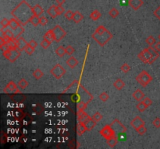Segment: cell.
Listing matches in <instances>:
<instances>
[{"label": "cell", "instance_id": "1", "mask_svg": "<svg viewBox=\"0 0 160 149\" xmlns=\"http://www.w3.org/2000/svg\"><path fill=\"white\" fill-rule=\"evenodd\" d=\"M13 17L16 19L22 26H25L30 22L31 17L34 15L32 7L25 1L22 0L20 4L11 12Z\"/></svg>", "mask_w": 160, "mask_h": 149}, {"label": "cell", "instance_id": "2", "mask_svg": "<svg viewBox=\"0 0 160 149\" xmlns=\"http://www.w3.org/2000/svg\"><path fill=\"white\" fill-rule=\"evenodd\" d=\"M92 38L101 47H103L113 38V34L104 26H99L92 34Z\"/></svg>", "mask_w": 160, "mask_h": 149}, {"label": "cell", "instance_id": "3", "mask_svg": "<svg viewBox=\"0 0 160 149\" xmlns=\"http://www.w3.org/2000/svg\"><path fill=\"white\" fill-rule=\"evenodd\" d=\"M152 80L153 79H152V75H150V74H148L144 70H143L141 73H139L138 75L136 77V81L143 87H146Z\"/></svg>", "mask_w": 160, "mask_h": 149}, {"label": "cell", "instance_id": "4", "mask_svg": "<svg viewBox=\"0 0 160 149\" xmlns=\"http://www.w3.org/2000/svg\"><path fill=\"white\" fill-rule=\"evenodd\" d=\"M20 53H21V51L16 48V49H9L7 51H3V54L5 57V58L9 60L12 63H14L20 56Z\"/></svg>", "mask_w": 160, "mask_h": 149}, {"label": "cell", "instance_id": "5", "mask_svg": "<svg viewBox=\"0 0 160 149\" xmlns=\"http://www.w3.org/2000/svg\"><path fill=\"white\" fill-rule=\"evenodd\" d=\"M138 58L141 60L142 62L145 64H152L155 60L153 59L152 54L150 53L148 48H145L143 51H141L140 53L138 54Z\"/></svg>", "mask_w": 160, "mask_h": 149}, {"label": "cell", "instance_id": "6", "mask_svg": "<svg viewBox=\"0 0 160 149\" xmlns=\"http://www.w3.org/2000/svg\"><path fill=\"white\" fill-rule=\"evenodd\" d=\"M50 73L56 79H60L65 75L66 69L60 64H56L50 70Z\"/></svg>", "mask_w": 160, "mask_h": 149}, {"label": "cell", "instance_id": "7", "mask_svg": "<svg viewBox=\"0 0 160 149\" xmlns=\"http://www.w3.org/2000/svg\"><path fill=\"white\" fill-rule=\"evenodd\" d=\"M52 30L55 36V41H56V42L61 41L66 37V32L62 29V27H60V25H56Z\"/></svg>", "mask_w": 160, "mask_h": 149}, {"label": "cell", "instance_id": "8", "mask_svg": "<svg viewBox=\"0 0 160 149\" xmlns=\"http://www.w3.org/2000/svg\"><path fill=\"white\" fill-rule=\"evenodd\" d=\"M99 133H100L101 135L104 138H106V140L116 135V131L114 130L113 128H112L111 125L105 126V127L99 131Z\"/></svg>", "mask_w": 160, "mask_h": 149}, {"label": "cell", "instance_id": "9", "mask_svg": "<svg viewBox=\"0 0 160 149\" xmlns=\"http://www.w3.org/2000/svg\"><path fill=\"white\" fill-rule=\"evenodd\" d=\"M111 126L112 128L114 129V130L117 131L119 134L126 133V131H127V128H125L124 126L121 123V122L119 120H117V119H115L113 121V123H111Z\"/></svg>", "mask_w": 160, "mask_h": 149}, {"label": "cell", "instance_id": "10", "mask_svg": "<svg viewBox=\"0 0 160 149\" xmlns=\"http://www.w3.org/2000/svg\"><path fill=\"white\" fill-rule=\"evenodd\" d=\"M4 93H20V90L18 89L17 88V86H16V83L13 82V81H11L9 83L6 85L5 86V88L4 89Z\"/></svg>", "mask_w": 160, "mask_h": 149}, {"label": "cell", "instance_id": "11", "mask_svg": "<svg viewBox=\"0 0 160 149\" xmlns=\"http://www.w3.org/2000/svg\"><path fill=\"white\" fill-rule=\"evenodd\" d=\"M145 123L142 119H141V117H135L134 118L133 120H131L130 122V125L132 126L136 130H138L139 128H141V126H144Z\"/></svg>", "mask_w": 160, "mask_h": 149}, {"label": "cell", "instance_id": "12", "mask_svg": "<svg viewBox=\"0 0 160 149\" xmlns=\"http://www.w3.org/2000/svg\"><path fill=\"white\" fill-rule=\"evenodd\" d=\"M16 44H17V49L20 51H24L25 48H27V46L28 45V43L23 38V37H18L17 39H16Z\"/></svg>", "mask_w": 160, "mask_h": 149}, {"label": "cell", "instance_id": "13", "mask_svg": "<svg viewBox=\"0 0 160 149\" xmlns=\"http://www.w3.org/2000/svg\"><path fill=\"white\" fill-rule=\"evenodd\" d=\"M91 118L92 117H90L89 115H87L84 111H78V113H77V120H78V122L85 123Z\"/></svg>", "mask_w": 160, "mask_h": 149}, {"label": "cell", "instance_id": "14", "mask_svg": "<svg viewBox=\"0 0 160 149\" xmlns=\"http://www.w3.org/2000/svg\"><path fill=\"white\" fill-rule=\"evenodd\" d=\"M144 3L142 0H129V5L134 10H138L143 5Z\"/></svg>", "mask_w": 160, "mask_h": 149}, {"label": "cell", "instance_id": "15", "mask_svg": "<svg viewBox=\"0 0 160 149\" xmlns=\"http://www.w3.org/2000/svg\"><path fill=\"white\" fill-rule=\"evenodd\" d=\"M133 97L134 98V99H136L137 101L141 102L143 100V99L145 97V94L140 89H137L133 93Z\"/></svg>", "mask_w": 160, "mask_h": 149}, {"label": "cell", "instance_id": "16", "mask_svg": "<svg viewBox=\"0 0 160 149\" xmlns=\"http://www.w3.org/2000/svg\"><path fill=\"white\" fill-rule=\"evenodd\" d=\"M86 131H87V128L84 124V123H78V124L77 126V133L79 136H81L82 134H84Z\"/></svg>", "mask_w": 160, "mask_h": 149}, {"label": "cell", "instance_id": "17", "mask_svg": "<svg viewBox=\"0 0 160 149\" xmlns=\"http://www.w3.org/2000/svg\"><path fill=\"white\" fill-rule=\"evenodd\" d=\"M20 26H22L21 24L20 23V22L15 18H12L9 19V27L11 30H16V29H18Z\"/></svg>", "mask_w": 160, "mask_h": 149}, {"label": "cell", "instance_id": "18", "mask_svg": "<svg viewBox=\"0 0 160 149\" xmlns=\"http://www.w3.org/2000/svg\"><path fill=\"white\" fill-rule=\"evenodd\" d=\"M1 31L3 33V37H6V38H8L9 40H16V39H15L14 33L11 30L5 29V31H4V30H1Z\"/></svg>", "mask_w": 160, "mask_h": 149}, {"label": "cell", "instance_id": "19", "mask_svg": "<svg viewBox=\"0 0 160 149\" xmlns=\"http://www.w3.org/2000/svg\"><path fill=\"white\" fill-rule=\"evenodd\" d=\"M47 13L49 14V16H50V17H52V19L56 18V16H58L56 10V6L55 5H51V6L47 9Z\"/></svg>", "mask_w": 160, "mask_h": 149}, {"label": "cell", "instance_id": "20", "mask_svg": "<svg viewBox=\"0 0 160 149\" xmlns=\"http://www.w3.org/2000/svg\"><path fill=\"white\" fill-rule=\"evenodd\" d=\"M78 61L75 58V57H73V56H71V58L66 61V64H67L68 66L70 67L71 68H74L75 67L78 65Z\"/></svg>", "mask_w": 160, "mask_h": 149}, {"label": "cell", "instance_id": "21", "mask_svg": "<svg viewBox=\"0 0 160 149\" xmlns=\"http://www.w3.org/2000/svg\"><path fill=\"white\" fill-rule=\"evenodd\" d=\"M32 9H33V13H34V15H35V16H39V17H40L44 13L43 8H42L40 5H38V4H37V5H35L34 7H32Z\"/></svg>", "mask_w": 160, "mask_h": 149}, {"label": "cell", "instance_id": "22", "mask_svg": "<svg viewBox=\"0 0 160 149\" xmlns=\"http://www.w3.org/2000/svg\"><path fill=\"white\" fill-rule=\"evenodd\" d=\"M84 19V16L81 13V12L79 11H75L74 13H73V21L75 23H79L80 22Z\"/></svg>", "mask_w": 160, "mask_h": 149}, {"label": "cell", "instance_id": "23", "mask_svg": "<svg viewBox=\"0 0 160 149\" xmlns=\"http://www.w3.org/2000/svg\"><path fill=\"white\" fill-rule=\"evenodd\" d=\"M43 39L49 40V41H50L51 43L55 41V36L54 34H53V31H52V30H49V31H47L46 34L44 35Z\"/></svg>", "mask_w": 160, "mask_h": 149}, {"label": "cell", "instance_id": "24", "mask_svg": "<svg viewBox=\"0 0 160 149\" xmlns=\"http://www.w3.org/2000/svg\"><path fill=\"white\" fill-rule=\"evenodd\" d=\"M113 86L117 89V90H121V89H123V88L125 86V83L122 79H117L114 82Z\"/></svg>", "mask_w": 160, "mask_h": 149}, {"label": "cell", "instance_id": "25", "mask_svg": "<svg viewBox=\"0 0 160 149\" xmlns=\"http://www.w3.org/2000/svg\"><path fill=\"white\" fill-rule=\"evenodd\" d=\"M96 123H97V122L93 120V118L92 117V118H91L89 120H87V122L85 123L84 124H85L86 128H87V131H91V130H92L93 128L96 126Z\"/></svg>", "mask_w": 160, "mask_h": 149}, {"label": "cell", "instance_id": "26", "mask_svg": "<svg viewBox=\"0 0 160 149\" xmlns=\"http://www.w3.org/2000/svg\"><path fill=\"white\" fill-rule=\"evenodd\" d=\"M118 138H117L116 136H114V137H112L110 138H108L106 140V142H107V144L109 147H111V148H114V147L116 146L118 143Z\"/></svg>", "mask_w": 160, "mask_h": 149}, {"label": "cell", "instance_id": "27", "mask_svg": "<svg viewBox=\"0 0 160 149\" xmlns=\"http://www.w3.org/2000/svg\"><path fill=\"white\" fill-rule=\"evenodd\" d=\"M56 54L58 57L60 58H62L63 56L65 55L66 54V49L65 48H63L62 46H60L56 49Z\"/></svg>", "mask_w": 160, "mask_h": 149}, {"label": "cell", "instance_id": "28", "mask_svg": "<svg viewBox=\"0 0 160 149\" xmlns=\"http://www.w3.org/2000/svg\"><path fill=\"white\" fill-rule=\"evenodd\" d=\"M30 23L34 27H37L40 24V17L35 16V15H33L30 19Z\"/></svg>", "mask_w": 160, "mask_h": 149}, {"label": "cell", "instance_id": "29", "mask_svg": "<svg viewBox=\"0 0 160 149\" xmlns=\"http://www.w3.org/2000/svg\"><path fill=\"white\" fill-rule=\"evenodd\" d=\"M101 16H102V14H101V13L99 12L98 10H94L91 13V15H90V18L92 19V20H94V21H96V20H98V19L100 18Z\"/></svg>", "mask_w": 160, "mask_h": 149}, {"label": "cell", "instance_id": "30", "mask_svg": "<svg viewBox=\"0 0 160 149\" xmlns=\"http://www.w3.org/2000/svg\"><path fill=\"white\" fill-rule=\"evenodd\" d=\"M43 75H44L43 72H42L41 69H39V68L35 69L34 72H33V76L35 78V79L37 80L41 79V78L43 77Z\"/></svg>", "mask_w": 160, "mask_h": 149}, {"label": "cell", "instance_id": "31", "mask_svg": "<svg viewBox=\"0 0 160 149\" xmlns=\"http://www.w3.org/2000/svg\"><path fill=\"white\" fill-rule=\"evenodd\" d=\"M18 86L21 89H25L26 88H27L28 86V82L25 79H21L19 80L18 82Z\"/></svg>", "mask_w": 160, "mask_h": 149}, {"label": "cell", "instance_id": "32", "mask_svg": "<svg viewBox=\"0 0 160 149\" xmlns=\"http://www.w3.org/2000/svg\"><path fill=\"white\" fill-rule=\"evenodd\" d=\"M148 48V50H149V51H150V53L152 54V57H153V59L154 60H156V59L159 57V51H157L156 50H155V48H152V46H150L149 48Z\"/></svg>", "mask_w": 160, "mask_h": 149}, {"label": "cell", "instance_id": "33", "mask_svg": "<svg viewBox=\"0 0 160 149\" xmlns=\"http://www.w3.org/2000/svg\"><path fill=\"white\" fill-rule=\"evenodd\" d=\"M87 103H85V102H83V101H81L77 103V109H78V111H84V109L87 108Z\"/></svg>", "mask_w": 160, "mask_h": 149}, {"label": "cell", "instance_id": "34", "mask_svg": "<svg viewBox=\"0 0 160 149\" xmlns=\"http://www.w3.org/2000/svg\"><path fill=\"white\" fill-rule=\"evenodd\" d=\"M108 14H109V16H111L112 18H117V16H119V11L117 10L116 8H113L110 9V11L108 12Z\"/></svg>", "mask_w": 160, "mask_h": 149}, {"label": "cell", "instance_id": "35", "mask_svg": "<svg viewBox=\"0 0 160 149\" xmlns=\"http://www.w3.org/2000/svg\"><path fill=\"white\" fill-rule=\"evenodd\" d=\"M0 25L2 26V28L1 29H5V28H7V27H9V20L7 19L6 18H3L1 22H0Z\"/></svg>", "mask_w": 160, "mask_h": 149}, {"label": "cell", "instance_id": "36", "mask_svg": "<svg viewBox=\"0 0 160 149\" xmlns=\"http://www.w3.org/2000/svg\"><path fill=\"white\" fill-rule=\"evenodd\" d=\"M98 98L100 99V100H102V102H106L108 100V99H109V96H108V93L103 92V93H102L100 95H99Z\"/></svg>", "mask_w": 160, "mask_h": 149}, {"label": "cell", "instance_id": "37", "mask_svg": "<svg viewBox=\"0 0 160 149\" xmlns=\"http://www.w3.org/2000/svg\"><path fill=\"white\" fill-rule=\"evenodd\" d=\"M147 108H148V107L145 106V104L144 103V102L143 101H141L138 105H137V109H138L140 112L145 111V109H146Z\"/></svg>", "mask_w": 160, "mask_h": 149}, {"label": "cell", "instance_id": "38", "mask_svg": "<svg viewBox=\"0 0 160 149\" xmlns=\"http://www.w3.org/2000/svg\"><path fill=\"white\" fill-rule=\"evenodd\" d=\"M51 44H52V43L50 42V41H49V40L43 39V40H42L41 42V44H40V45H41V48H44V49H47V48H49V46L51 45Z\"/></svg>", "mask_w": 160, "mask_h": 149}, {"label": "cell", "instance_id": "39", "mask_svg": "<svg viewBox=\"0 0 160 149\" xmlns=\"http://www.w3.org/2000/svg\"><path fill=\"white\" fill-rule=\"evenodd\" d=\"M145 42H146L149 46H152L155 44V43H156V41H155V39L154 38L153 36H149V37L146 39Z\"/></svg>", "mask_w": 160, "mask_h": 149}, {"label": "cell", "instance_id": "40", "mask_svg": "<svg viewBox=\"0 0 160 149\" xmlns=\"http://www.w3.org/2000/svg\"><path fill=\"white\" fill-rule=\"evenodd\" d=\"M65 49L66 53V54H68V55H72V54L74 53V51H75V49H74L73 47H72L71 45H68L67 47H66Z\"/></svg>", "mask_w": 160, "mask_h": 149}, {"label": "cell", "instance_id": "41", "mask_svg": "<svg viewBox=\"0 0 160 149\" xmlns=\"http://www.w3.org/2000/svg\"><path fill=\"white\" fill-rule=\"evenodd\" d=\"M120 69L123 72H124V73H127V72H130V66L127 63H124V64H123L122 66L120 67Z\"/></svg>", "mask_w": 160, "mask_h": 149}, {"label": "cell", "instance_id": "42", "mask_svg": "<svg viewBox=\"0 0 160 149\" xmlns=\"http://www.w3.org/2000/svg\"><path fill=\"white\" fill-rule=\"evenodd\" d=\"M92 118L95 121L98 122V121H100V120L102 119V115L99 112H96L95 114L92 116Z\"/></svg>", "mask_w": 160, "mask_h": 149}, {"label": "cell", "instance_id": "43", "mask_svg": "<svg viewBox=\"0 0 160 149\" xmlns=\"http://www.w3.org/2000/svg\"><path fill=\"white\" fill-rule=\"evenodd\" d=\"M73 11L71 10H67L66 12L64 14V16H65V18L68 20H71V19H73Z\"/></svg>", "mask_w": 160, "mask_h": 149}, {"label": "cell", "instance_id": "44", "mask_svg": "<svg viewBox=\"0 0 160 149\" xmlns=\"http://www.w3.org/2000/svg\"><path fill=\"white\" fill-rule=\"evenodd\" d=\"M25 52L27 54H29V55H31L33 53H34V51H35V48H32L31 46L29 44V43H28V45L27 46V48H25Z\"/></svg>", "mask_w": 160, "mask_h": 149}, {"label": "cell", "instance_id": "45", "mask_svg": "<svg viewBox=\"0 0 160 149\" xmlns=\"http://www.w3.org/2000/svg\"><path fill=\"white\" fill-rule=\"evenodd\" d=\"M142 101L144 102V103L145 104V106L147 107H149L152 104V100L150 98H148V97H144Z\"/></svg>", "mask_w": 160, "mask_h": 149}, {"label": "cell", "instance_id": "46", "mask_svg": "<svg viewBox=\"0 0 160 149\" xmlns=\"http://www.w3.org/2000/svg\"><path fill=\"white\" fill-rule=\"evenodd\" d=\"M137 132L140 134V135H144V134L147 132V128L144 126H141V128H139L137 130Z\"/></svg>", "mask_w": 160, "mask_h": 149}, {"label": "cell", "instance_id": "47", "mask_svg": "<svg viewBox=\"0 0 160 149\" xmlns=\"http://www.w3.org/2000/svg\"><path fill=\"white\" fill-rule=\"evenodd\" d=\"M56 10H57V13H58V16H60V15H62V13H65V9H64V8H63L61 5H57Z\"/></svg>", "mask_w": 160, "mask_h": 149}, {"label": "cell", "instance_id": "48", "mask_svg": "<svg viewBox=\"0 0 160 149\" xmlns=\"http://www.w3.org/2000/svg\"><path fill=\"white\" fill-rule=\"evenodd\" d=\"M47 23H48V19L45 16L40 17V24L41 26H46Z\"/></svg>", "mask_w": 160, "mask_h": 149}, {"label": "cell", "instance_id": "49", "mask_svg": "<svg viewBox=\"0 0 160 149\" xmlns=\"http://www.w3.org/2000/svg\"><path fill=\"white\" fill-rule=\"evenodd\" d=\"M152 124L154 125V127L156 128H160V119L159 118H155V120H153L152 122Z\"/></svg>", "mask_w": 160, "mask_h": 149}, {"label": "cell", "instance_id": "50", "mask_svg": "<svg viewBox=\"0 0 160 149\" xmlns=\"http://www.w3.org/2000/svg\"><path fill=\"white\" fill-rule=\"evenodd\" d=\"M0 49L2 50L3 51H7L9 49H10L9 48V46L8 45V44L7 43H5L4 44H2V45H0Z\"/></svg>", "mask_w": 160, "mask_h": 149}, {"label": "cell", "instance_id": "51", "mask_svg": "<svg viewBox=\"0 0 160 149\" xmlns=\"http://www.w3.org/2000/svg\"><path fill=\"white\" fill-rule=\"evenodd\" d=\"M154 15H155V16L158 19H159L160 20V5L154 11Z\"/></svg>", "mask_w": 160, "mask_h": 149}, {"label": "cell", "instance_id": "52", "mask_svg": "<svg viewBox=\"0 0 160 149\" xmlns=\"http://www.w3.org/2000/svg\"><path fill=\"white\" fill-rule=\"evenodd\" d=\"M29 44H30L32 48H34L35 49L36 48H37V46H38V43L36 42L35 40H30V42H29Z\"/></svg>", "mask_w": 160, "mask_h": 149}, {"label": "cell", "instance_id": "53", "mask_svg": "<svg viewBox=\"0 0 160 149\" xmlns=\"http://www.w3.org/2000/svg\"><path fill=\"white\" fill-rule=\"evenodd\" d=\"M154 48H155L156 51L159 52L160 51V41H159V42H157V43H155V44H154Z\"/></svg>", "mask_w": 160, "mask_h": 149}, {"label": "cell", "instance_id": "54", "mask_svg": "<svg viewBox=\"0 0 160 149\" xmlns=\"http://www.w3.org/2000/svg\"><path fill=\"white\" fill-rule=\"evenodd\" d=\"M56 3H58V5H62V4H64L66 3V0H56Z\"/></svg>", "mask_w": 160, "mask_h": 149}, {"label": "cell", "instance_id": "55", "mask_svg": "<svg viewBox=\"0 0 160 149\" xmlns=\"http://www.w3.org/2000/svg\"><path fill=\"white\" fill-rule=\"evenodd\" d=\"M120 3H121V5H127V3L129 4V1H127V0H120Z\"/></svg>", "mask_w": 160, "mask_h": 149}, {"label": "cell", "instance_id": "56", "mask_svg": "<svg viewBox=\"0 0 160 149\" xmlns=\"http://www.w3.org/2000/svg\"><path fill=\"white\" fill-rule=\"evenodd\" d=\"M159 40H160V34L159 35Z\"/></svg>", "mask_w": 160, "mask_h": 149}]
</instances>
